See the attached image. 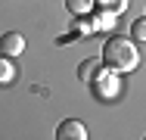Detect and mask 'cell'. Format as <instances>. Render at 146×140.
<instances>
[{"instance_id": "obj_1", "label": "cell", "mask_w": 146, "mask_h": 140, "mask_svg": "<svg viewBox=\"0 0 146 140\" xmlns=\"http://www.w3.org/2000/svg\"><path fill=\"white\" fill-rule=\"evenodd\" d=\"M103 65L115 75H131L137 65H140V50L134 47L131 37H109L106 47H103Z\"/></svg>"}, {"instance_id": "obj_2", "label": "cell", "mask_w": 146, "mask_h": 140, "mask_svg": "<svg viewBox=\"0 0 146 140\" xmlns=\"http://www.w3.org/2000/svg\"><path fill=\"white\" fill-rule=\"evenodd\" d=\"M90 87H93V93H96L100 100H112V97L118 93V75H115V72H109V69L103 65L100 75L90 81Z\"/></svg>"}, {"instance_id": "obj_3", "label": "cell", "mask_w": 146, "mask_h": 140, "mask_svg": "<svg viewBox=\"0 0 146 140\" xmlns=\"http://www.w3.org/2000/svg\"><path fill=\"white\" fill-rule=\"evenodd\" d=\"M56 140H87V128L78 118H65L56 125Z\"/></svg>"}, {"instance_id": "obj_4", "label": "cell", "mask_w": 146, "mask_h": 140, "mask_svg": "<svg viewBox=\"0 0 146 140\" xmlns=\"http://www.w3.org/2000/svg\"><path fill=\"white\" fill-rule=\"evenodd\" d=\"M22 53H25V37L19 31H6L0 37V56L13 59V56H22Z\"/></svg>"}, {"instance_id": "obj_5", "label": "cell", "mask_w": 146, "mask_h": 140, "mask_svg": "<svg viewBox=\"0 0 146 140\" xmlns=\"http://www.w3.org/2000/svg\"><path fill=\"white\" fill-rule=\"evenodd\" d=\"M100 69H103V59H100V56H90V59H84V62L78 65V78L84 84H90L96 75H100Z\"/></svg>"}, {"instance_id": "obj_6", "label": "cell", "mask_w": 146, "mask_h": 140, "mask_svg": "<svg viewBox=\"0 0 146 140\" xmlns=\"http://www.w3.org/2000/svg\"><path fill=\"white\" fill-rule=\"evenodd\" d=\"M16 81V65L6 59V56H0V87H6V84Z\"/></svg>"}, {"instance_id": "obj_7", "label": "cell", "mask_w": 146, "mask_h": 140, "mask_svg": "<svg viewBox=\"0 0 146 140\" xmlns=\"http://www.w3.org/2000/svg\"><path fill=\"white\" fill-rule=\"evenodd\" d=\"M65 9L72 16H87L90 9H93V0H65Z\"/></svg>"}, {"instance_id": "obj_8", "label": "cell", "mask_w": 146, "mask_h": 140, "mask_svg": "<svg viewBox=\"0 0 146 140\" xmlns=\"http://www.w3.org/2000/svg\"><path fill=\"white\" fill-rule=\"evenodd\" d=\"M93 3H100V9L112 13V16H118L121 9H127V0H93Z\"/></svg>"}, {"instance_id": "obj_9", "label": "cell", "mask_w": 146, "mask_h": 140, "mask_svg": "<svg viewBox=\"0 0 146 140\" xmlns=\"http://www.w3.org/2000/svg\"><path fill=\"white\" fill-rule=\"evenodd\" d=\"M112 22H115V16L100 9V13H96V19H93V28H100V31H109V28H112Z\"/></svg>"}, {"instance_id": "obj_10", "label": "cell", "mask_w": 146, "mask_h": 140, "mask_svg": "<svg viewBox=\"0 0 146 140\" xmlns=\"http://www.w3.org/2000/svg\"><path fill=\"white\" fill-rule=\"evenodd\" d=\"M131 41H146V19H137L131 25Z\"/></svg>"}, {"instance_id": "obj_11", "label": "cell", "mask_w": 146, "mask_h": 140, "mask_svg": "<svg viewBox=\"0 0 146 140\" xmlns=\"http://www.w3.org/2000/svg\"><path fill=\"white\" fill-rule=\"evenodd\" d=\"M143 140H146V137H143Z\"/></svg>"}]
</instances>
